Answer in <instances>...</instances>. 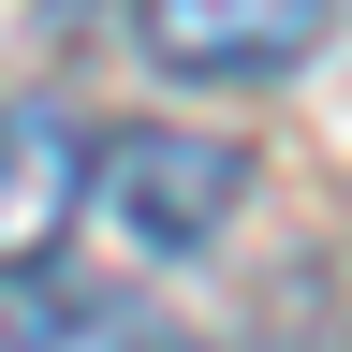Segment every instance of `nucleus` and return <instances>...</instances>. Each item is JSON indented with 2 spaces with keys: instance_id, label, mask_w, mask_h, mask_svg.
<instances>
[{
  "instance_id": "3",
  "label": "nucleus",
  "mask_w": 352,
  "mask_h": 352,
  "mask_svg": "<svg viewBox=\"0 0 352 352\" xmlns=\"http://www.w3.org/2000/svg\"><path fill=\"white\" fill-rule=\"evenodd\" d=\"M74 191H103V147L44 103H15V191H0V250H15V279H44L59 264V220H74Z\"/></svg>"
},
{
  "instance_id": "2",
  "label": "nucleus",
  "mask_w": 352,
  "mask_h": 352,
  "mask_svg": "<svg viewBox=\"0 0 352 352\" xmlns=\"http://www.w3.org/2000/svg\"><path fill=\"white\" fill-rule=\"evenodd\" d=\"M132 44L176 88H264L323 44V0H132Z\"/></svg>"
},
{
  "instance_id": "1",
  "label": "nucleus",
  "mask_w": 352,
  "mask_h": 352,
  "mask_svg": "<svg viewBox=\"0 0 352 352\" xmlns=\"http://www.w3.org/2000/svg\"><path fill=\"white\" fill-rule=\"evenodd\" d=\"M103 235L132 250V264H191L220 220L250 206V147L235 132H176V118H132V132H103Z\"/></svg>"
}]
</instances>
